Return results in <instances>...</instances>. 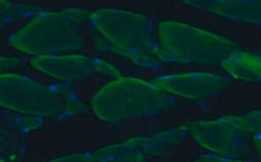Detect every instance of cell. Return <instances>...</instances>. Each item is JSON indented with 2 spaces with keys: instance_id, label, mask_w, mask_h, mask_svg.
Wrapping results in <instances>:
<instances>
[{
  "instance_id": "6",
  "label": "cell",
  "mask_w": 261,
  "mask_h": 162,
  "mask_svg": "<svg viewBox=\"0 0 261 162\" xmlns=\"http://www.w3.org/2000/svg\"><path fill=\"white\" fill-rule=\"evenodd\" d=\"M202 7L224 18L254 24L260 22V0H206Z\"/></svg>"
},
{
  "instance_id": "1",
  "label": "cell",
  "mask_w": 261,
  "mask_h": 162,
  "mask_svg": "<svg viewBox=\"0 0 261 162\" xmlns=\"http://www.w3.org/2000/svg\"><path fill=\"white\" fill-rule=\"evenodd\" d=\"M173 104V95L152 83L134 78L109 83L92 100L97 117L110 122L158 115Z\"/></svg>"
},
{
  "instance_id": "2",
  "label": "cell",
  "mask_w": 261,
  "mask_h": 162,
  "mask_svg": "<svg viewBox=\"0 0 261 162\" xmlns=\"http://www.w3.org/2000/svg\"><path fill=\"white\" fill-rule=\"evenodd\" d=\"M160 61L179 64L220 62L239 48L233 42L203 29L178 21H163L158 27Z\"/></svg>"
},
{
  "instance_id": "8",
  "label": "cell",
  "mask_w": 261,
  "mask_h": 162,
  "mask_svg": "<svg viewBox=\"0 0 261 162\" xmlns=\"http://www.w3.org/2000/svg\"><path fill=\"white\" fill-rule=\"evenodd\" d=\"M223 119L243 132L258 133L260 130V111L255 110L242 116H228Z\"/></svg>"
},
{
  "instance_id": "9",
  "label": "cell",
  "mask_w": 261,
  "mask_h": 162,
  "mask_svg": "<svg viewBox=\"0 0 261 162\" xmlns=\"http://www.w3.org/2000/svg\"><path fill=\"white\" fill-rule=\"evenodd\" d=\"M12 6L8 3L0 0V18L4 15L8 14L12 12Z\"/></svg>"
},
{
  "instance_id": "3",
  "label": "cell",
  "mask_w": 261,
  "mask_h": 162,
  "mask_svg": "<svg viewBox=\"0 0 261 162\" xmlns=\"http://www.w3.org/2000/svg\"><path fill=\"white\" fill-rule=\"evenodd\" d=\"M90 19L98 31L133 59L153 67L160 64L153 24L145 16L129 11L106 8L94 12Z\"/></svg>"
},
{
  "instance_id": "4",
  "label": "cell",
  "mask_w": 261,
  "mask_h": 162,
  "mask_svg": "<svg viewBox=\"0 0 261 162\" xmlns=\"http://www.w3.org/2000/svg\"><path fill=\"white\" fill-rule=\"evenodd\" d=\"M195 143L228 160H236L247 154L244 132L222 118L191 123L187 130Z\"/></svg>"
},
{
  "instance_id": "5",
  "label": "cell",
  "mask_w": 261,
  "mask_h": 162,
  "mask_svg": "<svg viewBox=\"0 0 261 162\" xmlns=\"http://www.w3.org/2000/svg\"><path fill=\"white\" fill-rule=\"evenodd\" d=\"M167 93L194 100L210 99L228 88V77L217 73H189L162 76L151 82Z\"/></svg>"
},
{
  "instance_id": "7",
  "label": "cell",
  "mask_w": 261,
  "mask_h": 162,
  "mask_svg": "<svg viewBox=\"0 0 261 162\" xmlns=\"http://www.w3.org/2000/svg\"><path fill=\"white\" fill-rule=\"evenodd\" d=\"M220 65L224 71L236 79L247 83L260 81V56L258 54L237 48L224 57Z\"/></svg>"
},
{
  "instance_id": "10",
  "label": "cell",
  "mask_w": 261,
  "mask_h": 162,
  "mask_svg": "<svg viewBox=\"0 0 261 162\" xmlns=\"http://www.w3.org/2000/svg\"><path fill=\"white\" fill-rule=\"evenodd\" d=\"M184 2L187 3L189 5L195 7H202V4L206 2V0H182Z\"/></svg>"
}]
</instances>
